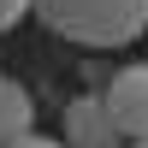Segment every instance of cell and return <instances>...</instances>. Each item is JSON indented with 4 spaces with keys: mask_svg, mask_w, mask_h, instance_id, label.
Listing matches in <instances>:
<instances>
[{
    "mask_svg": "<svg viewBox=\"0 0 148 148\" xmlns=\"http://www.w3.org/2000/svg\"><path fill=\"white\" fill-rule=\"evenodd\" d=\"M30 12L71 47H125L148 30V0H30Z\"/></svg>",
    "mask_w": 148,
    "mask_h": 148,
    "instance_id": "obj_1",
    "label": "cell"
},
{
    "mask_svg": "<svg viewBox=\"0 0 148 148\" xmlns=\"http://www.w3.org/2000/svg\"><path fill=\"white\" fill-rule=\"evenodd\" d=\"M101 107L113 113V130L125 142H142L148 136V65L113 71V83L101 89Z\"/></svg>",
    "mask_w": 148,
    "mask_h": 148,
    "instance_id": "obj_2",
    "label": "cell"
},
{
    "mask_svg": "<svg viewBox=\"0 0 148 148\" xmlns=\"http://www.w3.org/2000/svg\"><path fill=\"white\" fill-rule=\"evenodd\" d=\"M65 148H125V136L113 130V113L101 107V95H71L65 101Z\"/></svg>",
    "mask_w": 148,
    "mask_h": 148,
    "instance_id": "obj_3",
    "label": "cell"
},
{
    "mask_svg": "<svg viewBox=\"0 0 148 148\" xmlns=\"http://www.w3.org/2000/svg\"><path fill=\"white\" fill-rule=\"evenodd\" d=\"M30 130H36V101H30V89L0 71V148H12L18 136H30Z\"/></svg>",
    "mask_w": 148,
    "mask_h": 148,
    "instance_id": "obj_4",
    "label": "cell"
},
{
    "mask_svg": "<svg viewBox=\"0 0 148 148\" xmlns=\"http://www.w3.org/2000/svg\"><path fill=\"white\" fill-rule=\"evenodd\" d=\"M18 18H30V0H0V36H6Z\"/></svg>",
    "mask_w": 148,
    "mask_h": 148,
    "instance_id": "obj_5",
    "label": "cell"
},
{
    "mask_svg": "<svg viewBox=\"0 0 148 148\" xmlns=\"http://www.w3.org/2000/svg\"><path fill=\"white\" fill-rule=\"evenodd\" d=\"M12 148H65V142H59V136H36V130H30V136H18Z\"/></svg>",
    "mask_w": 148,
    "mask_h": 148,
    "instance_id": "obj_6",
    "label": "cell"
},
{
    "mask_svg": "<svg viewBox=\"0 0 148 148\" xmlns=\"http://www.w3.org/2000/svg\"><path fill=\"white\" fill-rule=\"evenodd\" d=\"M125 148H148V136H142V142H125Z\"/></svg>",
    "mask_w": 148,
    "mask_h": 148,
    "instance_id": "obj_7",
    "label": "cell"
},
{
    "mask_svg": "<svg viewBox=\"0 0 148 148\" xmlns=\"http://www.w3.org/2000/svg\"><path fill=\"white\" fill-rule=\"evenodd\" d=\"M142 36H148V30H142Z\"/></svg>",
    "mask_w": 148,
    "mask_h": 148,
    "instance_id": "obj_8",
    "label": "cell"
}]
</instances>
